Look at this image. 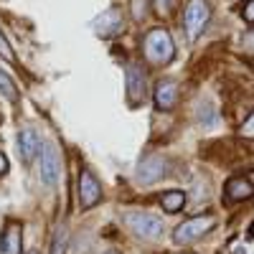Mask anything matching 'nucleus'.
Segmentation results:
<instances>
[{"mask_svg":"<svg viewBox=\"0 0 254 254\" xmlns=\"http://www.w3.org/2000/svg\"><path fill=\"white\" fill-rule=\"evenodd\" d=\"M142 54L145 59L153 64V66H165L176 59V44H173V36L168 33L165 28H153L145 33L142 41Z\"/></svg>","mask_w":254,"mask_h":254,"instance_id":"obj_1","label":"nucleus"},{"mask_svg":"<svg viewBox=\"0 0 254 254\" xmlns=\"http://www.w3.org/2000/svg\"><path fill=\"white\" fill-rule=\"evenodd\" d=\"M122 221L127 224V229H130L135 237H140L145 242L160 239L163 231H165L163 219H158L155 214H147V211H127V214H122Z\"/></svg>","mask_w":254,"mask_h":254,"instance_id":"obj_2","label":"nucleus"},{"mask_svg":"<svg viewBox=\"0 0 254 254\" xmlns=\"http://www.w3.org/2000/svg\"><path fill=\"white\" fill-rule=\"evenodd\" d=\"M216 226V216L214 214H201V216H193V219H186L183 224L176 226L173 231V242L176 244H193L198 242L201 237H206L211 229Z\"/></svg>","mask_w":254,"mask_h":254,"instance_id":"obj_3","label":"nucleus"},{"mask_svg":"<svg viewBox=\"0 0 254 254\" xmlns=\"http://www.w3.org/2000/svg\"><path fill=\"white\" fill-rule=\"evenodd\" d=\"M147 97V76L140 64H127L125 69V99L132 110H137Z\"/></svg>","mask_w":254,"mask_h":254,"instance_id":"obj_4","label":"nucleus"},{"mask_svg":"<svg viewBox=\"0 0 254 254\" xmlns=\"http://www.w3.org/2000/svg\"><path fill=\"white\" fill-rule=\"evenodd\" d=\"M208 20H211V8L206 0H190V3L186 5L183 10V31L190 41H196L206 26H208Z\"/></svg>","mask_w":254,"mask_h":254,"instance_id":"obj_5","label":"nucleus"},{"mask_svg":"<svg viewBox=\"0 0 254 254\" xmlns=\"http://www.w3.org/2000/svg\"><path fill=\"white\" fill-rule=\"evenodd\" d=\"M41 165H38V176H41V183L46 188H54L59 176H61V155H59V147L54 145H46L41 147Z\"/></svg>","mask_w":254,"mask_h":254,"instance_id":"obj_6","label":"nucleus"},{"mask_svg":"<svg viewBox=\"0 0 254 254\" xmlns=\"http://www.w3.org/2000/svg\"><path fill=\"white\" fill-rule=\"evenodd\" d=\"M168 176V160L160 158V155H145L140 163H137V171H135V178L137 183H158L160 178Z\"/></svg>","mask_w":254,"mask_h":254,"instance_id":"obj_7","label":"nucleus"},{"mask_svg":"<svg viewBox=\"0 0 254 254\" xmlns=\"http://www.w3.org/2000/svg\"><path fill=\"white\" fill-rule=\"evenodd\" d=\"M79 201L84 208H94L102 201V186L89 168H81L79 173Z\"/></svg>","mask_w":254,"mask_h":254,"instance_id":"obj_8","label":"nucleus"},{"mask_svg":"<svg viewBox=\"0 0 254 254\" xmlns=\"http://www.w3.org/2000/svg\"><path fill=\"white\" fill-rule=\"evenodd\" d=\"M15 142H18V155H20V160H23L26 165H31V163L41 155V147H44V145H41L38 132L31 130V127L20 130L18 137H15Z\"/></svg>","mask_w":254,"mask_h":254,"instance_id":"obj_9","label":"nucleus"},{"mask_svg":"<svg viewBox=\"0 0 254 254\" xmlns=\"http://www.w3.org/2000/svg\"><path fill=\"white\" fill-rule=\"evenodd\" d=\"M0 254H23V226L8 221L0 234Z\"/></svg>","mask_w":254,"mask_h":254,"instance_id":"obj_10","label":"nucleus"},{"mask_svg":"<svg viewBox=\"0 0 254 254\" xmlns=\"http://www.w3.org/2000/svg\"><path fill=\"white\" fill-rule=\"evenodd\" d=\"M153 99H155V107H158L160 112L173 110L176 104H178V84H176L173 79H163V81H158Z\"/></svg>","mask_w":254,"mask_h":254,"instance_id":"obj_11","label":"nucleus"},{"mask_svg":"<svg viewBox=\"0 0 254 254\" xmlns=\"http://www.w3.org/2000/svg\"><path fill=\"white\" fill-rule=\"evenodd\" d=\"M254 196V186L249 183V178H242V176H234L226 181V188H224V198L229 203H239V201H247Z\"/></svg>","mask_w":254,"mask_h":254,"instance_id":"obj_12","label":"nucleus"},{"mask_svg":"<svg viewBox=\"0 0 254 254\" xmlns=\"http://www.w3.org/2000/svg\"><path fill=\"white\" fill-rule=\"evenodd\" d=\"M122 31V13L117 8H110V10H104L97 20H94V33L97 36H104V38H110L115 33Z\"/></svg>","mask_w":254,"mask_h":254,"instance_id":"obj_13","label":"nucleus"},{"mask_svg":"<svg viewBox=\"0 0 254 254\" xmlns=\"http://www.w3.org/2000/svg\"><path fill=\"white\" fill-rule=\"evenodd\" d=\"M160 206H163V211H168V214H178V211L186 206V193L183 190H165V193L160 196Z\"/></svg>","mask_w":254,"mask_h":254,"instance_id":"obj_14","label":"nucleus"},{"mask_svg":"<svg viewBox=\"0 0 254 254\" xmlns=\"http://www.w3.org/2000/svg\"><path fill=\"white\" fill-rule=\"evenodd\" d=\"M196 122L201 127H214L219 122V112H216L214 104H211V102H201L198 110H196Z\"/></svg>","mask_w":254,"mask_h":254,"instance_id":"obj_15","label":"nucleus"},{"mask_svg":"<svg viewBox=\"0 0 254 254\" xmlns=\"http://www.w3.org/2000/svg\"><path fill=\"white\" fill-rule=\"evenodd\" d=\"M0 94H3L5 99H10V102H18V87H15V81L3 69H0Z\"/></svg>","mask_w":254,"mask_h":254,"instance_id":"obj_16","label":"nucleus"},{"mask_svg":"<svg viewBox=\"0 0 254 254\" xmlns=\"http://www.w3.org/2000/svg\"><path fill=\"white\" fill-rule=\"evenodd\" d=\"M66 244H69L66 226H59V231H56V237H54V244H51V252H49V254H66Z\"/></svg>","mask_w":254,"mask_h":254,"instance_id":"obj_17","label":"nucleus"},{"mask_svg":"<svg viewBox=\"0 0 254 254\" xmlns=\"http://www.w3.org/2000/svg\"><path fill=\"white\" fill-rule=\"evenodd\" d=\"M0 56H3L5 61H10V64H15V51H13L10 41H8V36L3 31H0Z\"/></svg>","mask_w":254,"mask_h":254,"instance_id":"obj_18","label":"nucleus"},{"mask_svg":"<svg viewBox=\"0 0 254 254\" xmlns=\"http://www.w3.org/2000/svg\"><path fill=\"white\" fill-rule=\"evenodd\" d=\"M155 3V10H158V15H171L173 10H176V5H178V0H153Z\"/></svg>","mask_w":254,"mask_h":254,"instance_id":"obj_19","label":"nucleus"},{"mask_svg":"<svg viewBox=\"0 0 254 254\" xmlns=\"http://www.w3.org/2000/svg\"><path fill=\"white\" fill-rule=\"evenodd\" d=\"M239 135L242 137H254V112L244 120V125L239 127Z\"/></svg>","mask_w":254,"mask_h":254,"instance_id":"obj_20","label":"nucleus"},{"mask_svg":"<svg viewBox=\"0 0 254 254\" xmlns=\"http://www.w3.org/2000/svg\"><path fill=\"white\" fill-rule=\"evenodd\" d=\"M242 18L247 23H254V0H247L244 8H242Z\"/></svg>","mask_w":254,"mask_h":254,"instance_id":"obj_21","label":"nucleus"},{"mask_svg":"<svg viewBox=\"0 0 254 254\" xmlns=\"http://www.w3.org/2000/svg\"><path fill=\"white\" fill-rule=\"evenodd\" d=\"M142 3H145V0H132V13H135L137 20H142L145 13H147V10H142Z\"/></svg>","mask_w":254,"mask_h":254,"instance_id":"obj_22","label":"nucleus"},{"mask_svg":"<svg viewBox=\"0 0 254 254\" xmlns=\"http://www.w3.org/2000/svg\"><path fill=\"white\" fill-rule=\"evenodd\" d=\"M244 49L254 54V31H249V33L244 36Z\"/></svg>","mask_w":254,"mask_h":254,"instance_id":"obj_23","label":"nucleus"},{"mask_svg":"<svg viewBox=\"0 0 254 254\" xmlns=\"http://www.w3.org/2000/svg\"><path fill=\"white\" fill-rule=\"evenodd\" d=\"M8 173V158H5V153L0 150V176H5Z\"/></svg>","mask_w":254,"mask_h":254,"instance_id":"obj_24","label":"nucleus"},{"mask_svg":"<svg viewBox=\"0 0 254 254\" xmlns=\"http://www.w3.org/2000/svg\"><path fill=\"white\" fill-rule=\"evenodd\" d=\"M254 239V221L249 224V231H247V242H252Z\"/></svg>","mask_w":254,"mask_h":254,"instance_id":"obj_25","label":"nucleus"},{"mask_svg":"<svg viewBox=\"0 0 254 254\" xmlns=\"http://www.w3.org/2000/svg\"><path fill=\"white\" fill-rule=\"evenodd\" d=\"M234 254H244V249H242V247H237V249H234Z\"/></svg>","mask_w":254,"mask_h":254,"instance_id":"obj_26","label":"nucleus"},{"mask_svg":"<svg viewBox=\"0 0 254 254\" xmlns=\"http://www.w3.org/2000/svg\"><path fill=\"white\" fill-rule=\"evenodd\" d=\"M28 254H38V249H31V252H28Z\"/></svg>","mask_w":254,"mask_h":254,"instance_id":"obj_27","label":"nucleus"},{"mask_svg":"<svg viewBox=\"0 0 254 254\" xmlns=\"http://www.w3.org/2000/svg\"><path fill=\"white\" fill-rule=\"evenodd\" d=\"M104 254H117V252H104Z\"/></svg>","mask_w":254,"mask_h":254,"instance_id":"obj_28","label":"nucleus"}]
</instances>
